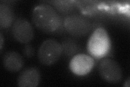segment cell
Instances as JSON below:
<instances>
[{"label": "cell", "instance_id": "1", "mask_svg": "<svg viewBox=\"0 0 130 87\" xmlns=\"http://www.w3.org/2000/svg\"><path fill=\"white\" fill-rule=\"evenodd\" d=\"M35 26L43 32L53 33L59 28L60 16L54 7L47 4H42L34 8L31 15Z\"/></svg>", "mask_w": 130, "mask_h": 87}, {"label": "cell", "instance_id": "2", "mask_svg": "<svg viewBox=\"0 0 130 87\" xmlns=\"http://www.w3.org/2000/svg\"><path fill=\"white\" fill-rule=\"evenodd\" d=\"M111 48V39L107 31L103 27L96 28L88 41V53L96 59H101L108 55Z\"/></svg>", "mask_w": 130, "mask_h": 87}, {"label": "cell", "instance_id": "3", "mask_svg": "<svg viewBox=\"0 0 130 87\" xmlns=\"http://www.w3.org/2000/svg\"><path fill=\"white\" fill-rule=\"evenodd\" d=\"M62 53L61 44L54 39H49L40 45L38 52V60L43 65L50 66L59 60Z\"/></svg>", "mask_w": 130, "mask_h": 87}, {"label": "cell", "instance_id": "4", "mask_svg": "<svg viewBox=\"0 0 130 87\" xmlns=\"http://www.w3.org/2000/svg\"><path fill=\"white\" fill-rule=\"evenodd\" d=\"M98 71L101 77L109 83H118L123 79V71L120 65L110 58H105L100 61Z\"/></svg>", "mask_w": 130, "mask_h": 87}, {"label": "cell", "instance_id": "5", "mask_svg": "<svg viewBox=\"0 0 130 87\" xmlns=\"http://www.w3.org/2000/svg\"><path fill=\"white\" fill-rule=\"evenodd\" d=\"M63 25L69 34L75 36H81L87 34L91 29L89 21L79 15H71L64 19Z\"/></svg>", "mask_w": 130, "mask_h": 87}, {"label": "cell", "instance_id": "6", "mask_svg": "<svg viewBox=\"0 0 130 87\" xmlns=\"http://www.w3.org/2000/svg\"><path fill=\"white\" fill-rule=\"evenodd\" d=\"M12 34L14 39L22 44H28L34 38V30L30 23L24 18H18L13 23Z\"/></svg>", "mask_w": 130, "mask_h": 87}, {"label": "cell", "instance_id": "7", "mask_svg": "<svg viewBox=\"0 0 130 87\" xmlns=\"http://www.w3.org/2000/svg\"><path fill=\"white\" fill-rule=\"evenodd\" d=\"M94 64V60L91 56L79 53L75 55L71 60L70 69L77 76H85L91 72Z\"/></svg>", "mask_w": 130, "mask_h": 87}, {"label": "cell", "instance_id": "8", "mask_svg": "<svg viewBox=\"0 0 130 87\" xmlns=\"http://www.w3.org/2000/svg\"><path fill=\"white\" fill-rule=\"evenodd\" d=\"M41 74L38 69L30 67L24 69L18 78L20 87H36L40 83Z\"/></svg>", "mask_w": 130, "mask_h": 87}, {"label": "cell", "instance_id": "9", "mask_svg": "<svg viewBox=\"0 0 130 87\" xmlns=\"http://www.w3.org/2000/svg\"><path fill=\"white\" fill-rule=\"evenodd\" d=\"M2 63L4 68L12 72L19 71L24 65V60L21 55L14 51H8L3 55Z\"/></svg>", "mask_w": 130, "mask_h": 87}, {"label": "cell", "instance_id": "10", "mask_svg": "<svg viewBox=\"0 0 130 87\" xmlns=\"http://www.w3.org/2000/svg\"><path fill=\"white\" fill-rule=\"evenodd\" d=\"M14 14L12 8L6 4L0 5V26L1 28H7L13 23Z\"/></svg>", "mask_w": 130, "mask_h": 87}, {"label": "cell", "instance_id": "11", "mask_svg": "<svg viewBox=\"0 0 130 87\" xmlns=\"http://www.w3.org/2000/svg\"><path fill=\"white\" fill-rule=\"evenodd\" d=\"M76 1H54L52 4L55 9L62 14L70 13L74 9Z\"/></svg>", "mask_w": 130, "mask_h": 87}, {"label": "cell", "instance_id": "12", "mask_svg": "<svg viewBox=\"0 0 130 87\" xmlns=\"http://www.w3.org/2000/svg\"><path fill=\"white\" fill-rule=\"evenodd\" d=\"M62 53L67 56H73L78 51V46L71 39H64L61 44Z\"/></svg>", "mask_w": 130, "mask_h": 87}, {"label": "cell", "instance_id": "13", "mask_svg": "<svg viewBox=\"0 0 130 87\" xmlns=\"http://www.w3.org/2000/svg\"><path fill=\"white\" fill-rule=\"evenodd\" d=\"M76 5L85 14H92L97 8V5L94 1H76Z\"/></svg>", "mask_w": 130, "mask_h": 87}, {"label": "cell", "instance_id": "14", "mask_svg": "<svg viewBox=\"0 0 130 87\" xmlns=\"http://www.w3.org/2000/svg\"><path fill=\"white\" fill-rule=\"evenodd\" d=\"M23 52L24 56L27 58H31L34 55L35 50L31 45L27 44L24 47Z\"/></svg>", "mask_w": 130, "mask_h": 87}, {"label": "cell", "instance_id": "15", "mask_svg": "<svg viewBox=\"0 0 130 87\" xmlns=\"http://www.w3.org/2000/svg\"><path fill=\"white\" fill-rule=\"evenodd\" d=\"M129 85H130L129 78H128V79L125 81V83L124 84V86H125V87H129Z\"/></svg>", "mask_w": 130, "mask_h": 87}, {"label": "cell", "instance_id": "16", "mask_svg": "<svg viewBox=\"0 0 130 87\" xmlns=\"http://www.w3.org/2000/svg\"><path fill=\"white\" fill-rule=\"evenodd\" d=\"M0 41H1V43H0V46H1V49H2V46H3V35L1 33L0 34Z\"/></svg>", "mask_w": 130, "mask_h": 87}]
</instances>
